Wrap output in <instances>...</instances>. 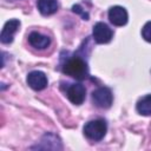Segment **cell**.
<instances>
[{
    "label": "cell",
    "instance_id": "cell-10",
    "mask_svg": "<svg viewBox=\"0 0 151 151\" xmlns=\"http://www.w3.org/2000/svg\"><path fill=\"white\" fill-rule=\"evenodd\" d=\"M38 9L42 15H51L57 12L58 2L57 0H38Z\"/></svg>",
    "mask_w": 151,
    "mask_h": 151
},
{
    "label": "cell",
    "instance_id": "cell-11",
    "mask_svg": "<svg viewBox=\"0 0 151 151\" xmlns=\"http://www.w3.org/2000/svg\"><path fill=\"white\" fill-rule=\"evenodd\" d=\"M137 111L143 116H151V94L140 98L137 101Z\"/></svg>",
    "mask_w": 151,
    "mask_h": 151
},
{
    "label": "cell",
    "instance_id": "cell-8",
    "mask_svg": "<svg viewBox=\"0 0 151 151\" xmlns=\"http://www.w3.org/2000/svg\"><path fill=\"white\" fill-rule=\"evenodd\" d=\"M20 27V21L17 20V19H12V20H8L2 31H1V35H0V39H1V42L2 44H9L12 42L13 40V37L15 34V32L19 29Z\"/></svg>",
    "mask_w": 151,
    "mask_h": 151
},
{
    "label": "cell",
    "instance_id": "cell-14",
    "mask_svg": "<svg viewBox=\"0 0 151 151\" xmlns=\"http://www.w3.org/2000/svg\"><path fill=\"white\" fill-rule=\"evenodd\" d=\"M8 1H9V0H8ZM11 1H15V0H11Z\"/></svg>",
    "mask_w": 151,
    "mask_h": 151
},
{
    "label": "cell",
    "instance_id": "cell-3",
    "mask_svg": "<svg viewBox=\"0 0 151 151\" xmlns=\"http://www.w3.org/2000/svg\"><path fill=\"white\" fill-rule=\"evenodd\" d=\"M92 100L96 106L100 109H109L112 104L113 97L107 87H98L92 92Z\"/></svg>",
    "mask_w": 151,
    "mask_h": 151
},
{
    "label": "cell",
    "instance_id": "cell-13",
    "mask_svg": "<svg viewBox=\"0 0 151 151\" xmlns=\"http://www.w3.org/2000/svg\"><path fill=\"white\" fill-rule=\"evenodd\" d=\"M72 11H73L74 13L80 14V15L83 17V19H84V20H87V19H88V14H87L85 11H83V8H81L79 5H74V6L72 7Z\"/></svg>",
    "mask_w": 151,
    "mask_h": 151
},
{
    "label": "cell",
    "instance_id": "cell-9",
    "mask_svg": "<svg viewBox=\"0 0 151 151\" xmlns=\"http://www.w3.org/2000/svg\"><path fill=\"white\" fill-rule=\"evenodd\" d=\"M28 42L35 47V48H39V50H44L46 48L48 45H50V38L46 37V35H42L38 32H32L29 35H28Z\"/></svg>",
    "mask_w": 151,
    "mask_h": 151
},
{
    "label": "cell",
    "instance_id": "cell-1",
    "mask_svg": "<svg viewBox=\"0 0 151 151\" xmlns=\"http://www.w3.org/2000/svg\"><path fill=\"white\" fill-rule=\"evenodd\" d=\"M63 72L78 80L85 79L88 74L86 63L81 58H78V57H73L68 59L63 66Z\"/></svg>",
    "mask_w": 151,
    "mask_h": 151
},
{
    "label": "cell",
    "instance_id": "cell-7",
    "mask_svg": "<svg viewBox=\"0 0 151 151\" xmlns=\"http://www.w3.org/2000/svg\"><path fill=\"white\" fill-rule=\"evenodd\" d=\"M127 12L122 6H113L109 11V20L114 26H123L127 22Z\"/></svg>",
    "mask_w": 151,
    "mask_h": 151
},
{
    "label": "cell",
    "instance_id": "cell-4",
    "mask_svg": "<svg viewBox=\"0 0 151 151\" xmlns=\"http://www.w3.org/2000/svg\"><path fill=\"white\" fill-rule=\"evenodd\" d=\"M93 38L98 44H107L112 39V29L104 22H97L92 31Z\"/></svg>",
    "mask_w": 151,
    "mask_h": 151
},
{
    "label": "cell",
    "instance_id": "cell-2",
    "mask_svg": "<svg viewBox=\"0 0 151 151\" xmlns=\"http://www.w3.org/2000/svg\"><path fill=\"white\" fill-rule=\"evenodd\" d=\"M106 130H107V126L105 120L103 119L90 120L84 126V133L91 140H100L101 138H104Z\"/></svg>",
    "mask_w": 151,
    "mask_h": 151
},
{
    "label": "cell",
    "instance_id": "cell-6",
    "mask_svg": "<svg viewBox=\"0 0 151 151\" xmlns=\"http://www.w3.org/2000/svg\"><path fill=\"white\" fill-rule=\"evenodd\" d=\"M27 84L35 91L44 90L47 86V78L41 71H32L27 76Z\"/></svg>",
    "mask_w": 151,
    "mask_h": 151
},
{
    "label": "cell",
    "instance_id": "cell-12",
    "mask_svg": "<svg viewBox=\"0 0 151 151\" xmlns=\"http://www.w3.org/2000/svg\"><path fill=\"white\" fill-rule=\"evenodd\" d=\"M142 35H143V38H144L146 41L151 42V21L146 22V24L143 26V28H142Z\"/></svg>",
    "mask_w": 151,
    "mask_h": 151
},
{
    "label": "cell",
    "instance_id": "cell-5",
    "mask_svg": "<svg viewBox=\"0 0 151 151\" xmlns=\"http://www.w3.org/2000/svg\"><path fill=\"white\" fill-rule=\"evenodd\" d=\"M86 90L81 84H71L66 90V96L72 104L80 105L85 99Z\"/></svg>",
    "mask_w": 151,
    "mask_h": 151
}]
</instances>
